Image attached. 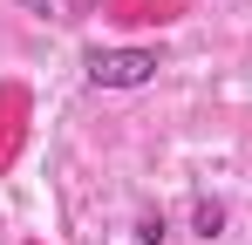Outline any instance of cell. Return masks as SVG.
Wrapping results in <instances>:
<instances>
[{
	"mask_svg": "<svg viewBox=\"0 0 252 245\" xmlns=\"http://www.w3.org/2000/svg\"><path fill=\"white\" fill-rule=\"evenodd\" d=\"M218 225H225V211H218V204H198V232H205V239H218Z\"/></svg>",
	"mask_w": 252,
	"mask_h": 245,
	"instance_id": "2",
	"label": "cell"
},
{
	"mask_svg": "<svg viewBox=\"0 0 252 245\" xmlns=\"http://www.w3.org/2000/svg\"><path fill=\"white\" fill-rule=\"evenodd\" d=\"M157 48H95L89 55V82L95 89H143V82H157Z\"/></svg>",
	"mask_w": 252,
	"mask_h": 245,
	"instance_id": "1",
	"label": "cell"
},
{
	"mask_svg": "<svg viewBox=\"0 0 252 245\" xmlns=\"http://www.w3.org/2000/svg\"><path fill=\"white\" fill-rule=\"evenodd\" d=\"M21 7H34V14H41V21H48V14H55V0H21Z\"/></svg>",
	"mask_w": 252,
	"mask_h": 245,
	"instance_id": "3",
	"label": "cell"
}]
</instances>
